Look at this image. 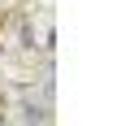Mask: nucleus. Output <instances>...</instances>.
I'll return each instance as SVG.
<instances>
[{"mask_svg":"<svg viewBox=\"0 0 130 126\" xmlns=\"http://www.w3.org/2000/svg\"><path fill=\"white\" fill-rule=\"evenodd\" d=\"M22 122H26V126H35V122L43 126V122H48V109H43V104H22Z\"/></svg>","mask_w":130,"mask_h":126,"instance_id":"1","label":"nucleus"}]
</instances>
